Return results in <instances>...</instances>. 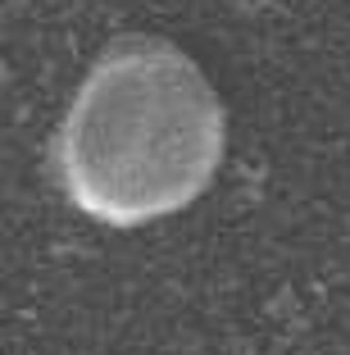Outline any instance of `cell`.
<instances>
[{
    "label": "cell",
    "mask_w": 350,
    "mask_h": 355,
    "mask_svg": "<svg viewBox=\"0 0 350 355\" xmlns=\"http://www.w3.org/2000/svg\"><path fill=\"white\" fill-rule=\"evenodd\" d=\"M223 141V101L196 60L159 37H128L73 92L55 164L78 214L141 228L186 209L214 182Z\"/></svg>",
    "instance_id": "1"
}]
</instances>
